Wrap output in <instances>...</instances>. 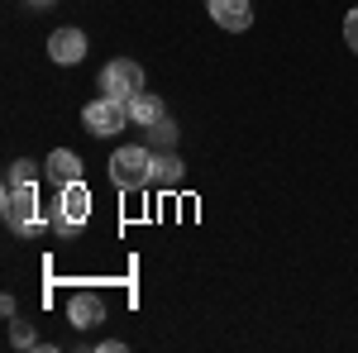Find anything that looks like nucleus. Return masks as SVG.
<instances>
[{"label":"nucleus","mask_w":358,"mask_h":353,"mask_svg":"<svg viewBox=\"0 0 358 353\" xmlns=\"http://www.w3.org/2000/svg\"><path fill=\"white\" fill-rule=\"evenodd\" d=\"M172 134H177V124H172V120H158V124H153V143H172Z\"/></svg>","instance_id":"2eb2a0df"},{"label":"nucleus","mask_w":358,"mask_h":353,"mask_svg":"<svg viewBox=\"0 0 358 353\" xmlns=\"http://www.w3.org/2000/svg\"><path fill=\"white\" fill-rule=\"evenodd\" d=\"M10 339H15V349H34V344H38V339H34V329L20 325V320L10 325Z\"/></svg>","instance_id":"ddd939ff"},{"label":"nucleus","mask_w":358,"mask_h":353,"mask_svg":"<svg viewBox=\"0 0 358 353\" xmlns=\"http://www.w3.org/2000/svg\"><path fill=\"white\" fill-rule=\"evenodd\" d=\"M48 57L62 62V67H77L86 57V34L82 29H57L53 38H48Z\"/></svg>","instance_id":"6e6552de"},{"label":"nucleus","mask_w":358,"mask_h":353,"mask_svg":"<svg viewBox=\"0 0 358 353\" xmlns=\"http://www.w3.org/2000/svg\"><path fill=\"white\" fill-rule=\"evenodd\" d=\"M29 5H53V0H29Z\"/></svg>","instance_id":"dca6fc26"},{"label":"nucleus","mask_w":358,"mask_h":353,"mask_svg":"<svg viewBox=\"0 0 358 353\" xmlns=\"http://www.w3.org/2000/svg\"><path fill=\"white\" fill-rule=\"evenodd\" d=\"M138 91H143V67L129 62V57H115L101 67V96L106 101H120V106H129Z\"/></svg>","instance_id":"f03ea898"},{"label":"nucleus","mask_w":358,"mask_h":353,"mask_svg":"<svg viewBox=\"0 0 358 353\" xmlns=\"http://www.w3.org/2000/svg\"><path fill=\"white\" fill-rule=\"evenodd\" d=\"M206 5H210V20L220 29H229V34H244L253 24V5L248 0H206Z\"/></svg>","instance_id":"0eeeda50"},{"label":"nucleus","mask_w":358,"mask_h":353,"mask_svg":"<svg viewBox=\"0 0 358 353\" xmlns=\"http://www.w3.org/2000/svg\"><path fill=\"white\" fill-rule=\"evenodd\" d=\"M34 177H38V163L20 158V163H10V172H5V187H29Z\"/></svg>","instance_id":"f8f14e48"},{"label":"nucleus","mask_w":358,"mask_h":353,"mask_svg":"<svg viewBox=\"0 0 358 353\" xmlns=\"http://www.w3.org/2000/svg\"><path fill=\"white\" fill-rule=\"evenodd\" d=\"M177 182H182V158H172V153L153 158V187H177Z\"/></svg>","instance_id":"9b49d317"},{"label":"nucleus","mask_w":358,"mask_h":353,"mask_svg":"<svg viewBox=\"0 0 358 353\" xmlns=\"http://www.w3.org/2000/svg\"><path fill=\"white\" fill-rule=\"evenodd\" d=\"M0 215L15 234H34L38 229V191L34 182L29 187H5V201H0Z\"/></svg>","instance_id":"7ed1b4c3"},{"label":"nucleus","mask_w":358,"mask_h":353,"mask_svg":"<svg viewBox=\"0 0 358 353\" xmlns=\"http://www.w3.org/2000/svg\"><path fill=\"white\" fill-rule=\"evenodd\" d=\"M82 124H86V134H96V138H110L120 134L124 124H129V106H120V101H91V106L82 110Z\"/></svg>","instance_id":"39448f33"},{"label":"nucleus","mask_w":358,"mask_h":353,"mask_svg":"<svg viewBox=\"0 0 358 353\" xmlns=\"http://www.w3.org/2000/svg\"><path fill=\"white\" fill-rule=\"evenodd\" d=\"M344 43H349V48L358 53V5L349 10V15H344Z\"/></svg>","instance_id":"4468645a"},{"label":"nucleus","mask_w":358,"mask_h":353,"mask_svg":"<svg viewBox=\"0 0 358 353\" xmlns=\"http://www.w3.org/2000/svg\"><path fill=\"white\" fill-rule=\"evenodd\" d=\"M43 172L53 177L57 187H72V182H82V158H77L72 148H53L48 163H43Z\"/></svg>","instance_id":"1a4fd4ad"},{"label":"nucleus","mask_w":358,"mask_h":353,"mask_svg":"<svg viewBox=\"0 0 358 353\" xmlns=\"http://www.w3.org/2000/svg\"><path fill=\"white\" fill-rule=\"evenodd\" d=\"M91 215V191L86 182H72V187H57V234H77Z\"/></svg>","instance_id":"20e7f679"},{"label":"nucleus","mask_w":358,"mask_h":353,"mask_svg":"<svg viewBox=\"0 0 358 353\" xmlns=\"http://www.w3.org/2000/svg\"><path fill=\"white\" fill-rule=\"evenodd\" d=\"M110 182L120 191H143L153 187V153L143 143H129V148H115L110 158Z\"/></svg>","instance_id":"f257e3e1"},{"label":"nucleus","mask_w":358,"mask_h":353,"mask_svg":"<svg viewBox=\"0 0 358 353\" xmlns=\"http://www.w3.org/2000/svg\"><path fill=\"white\" fill-rule=\"evenodd\" d=\"M163 115H167L163 101H158V96H148V91H138L134 101H129V120H134V124H143V129H153Z\"/></svg>","instance_id":"9d476101"},{"label":"nucleus","mask_w":358,"mask_h":353,"mask_svg":"<svg viewBox=\"0 0 358 353\" xmlns=\"http://www.w3.org/2000/svg\"><path fill=\"white\" fill-rule=\"evenodd\" d=\"M67 320L77 329L101 325V320H106V301L96 296V291H72V296H67Z\"/></svg>","instance_id":"423d86ee"}]
</instances>
